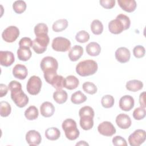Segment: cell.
<instances>
[{"mask_svg":"<svg viewBox=\"0 0 146 146\" xmlns=\"http://www.w3.org/2000/svg\"><path fill=\"white\" fill-rule=\"evenodd\" d=\"M116 123L121 129H128L131 125V120L130 117L125 113H120L116 117Z\"/></svg>","mask_w":146,"mask_h":146,"instance_id":"2e32d148","label":"cell"},{"mask_svg":"<svg viewBox=\"0 0 146 146\" xmlns=\"http://www.w3.org/2000/svg\"><path fill=\"white\" fill-rule=\"evenodd\" d=\"M145 48L141 45L136 46L133 49V55L136 58H143L145 55Z\"/></svg>","mask_w":146,"mask_h":146,"instance_id":"60d3db41","label":"cell"},{"mask_svg":"<svg viewBox=\"0 0 146 146\" xmlns=\"http://www.w3.org/2000/svg\"><path fill=\"white\" fill-rule=\"evenodd\" d=\"M80 117V125L83 129L87 131L92 129L94 126V117L88 115L82 116Z\"/></svg>","mask_w":146,"mask_h":146,"instance_id":"603a6c76","label":"cell"},{"mask_svg":"<svg viewBox=\"0 0 146 146\" xmlns=\"http://www.w3.org/2000/svg\"><path fill=\"white\" fill-rule=\"evenodd\" d=\"M130 25L131 21L129 17L123 14H120L115 19L109 22L108 29L112 34H119L124 30L128 29Z\"/></svg>","mask_w":146,"mask_h":146,"instance_id":"7a4b0ae2","label":"cell"},{"mask_svg":"<svg viewBox=\"0 0 146 146\" xmlns=\"http://www.w3.org/2000/svg\"><path fill=\"white\" fill-rule=\"evenodd\" d=\"M76 145H88V144L85 141H80L79 143L76 144Z\"/></svg>","mask_w":146,"mask_h":146,"instance_id":"7dc6e473","label":"cell"},{"mask_svg":"<svg viewBox=\"0 0 146 146\" xmlns=\"http://www.w3.org/2000/svg\"><path fill=\"white\" fill-rule=\"evenodd\" d=\"M94 111L92 108L90 106H84L81 108L79 111V115L80 117L84 115L91 116V117H94Z\"/></svg>","mask_w":146,"mask_h":146,"instance_id":"ab89813d","label":"cell"},{"mask_svg":"<svg viewBox=\"0 0 146 146\" xmlns=\"http://www.w3.org/2000/svg\"><path fill=\"white\" fill-rule=\"evenodd\" d=\"M115 100L113 97L110 95H106L103 96L101 100V104L104 108H111L114 104Z\"/></svg>","mask_w":146,"mask_h":146,"instance_id":"e575fe53","label":"cell"},{"mask_svg":"<svg viewBox=\"0 0 146 146\" xmlns=\"http://www.w3.org/2000/svg\"><path fill=\"white\" fill-rule=\"evenodd\" d=\"M15 61L13 53L9 51H0V63L5 67L10 66Z\"/></svg>","mask_w":146,"mask_h":146,"instance_id":"9a60e30c","label":"cell"},{"mask_svg":"<svg viewBox=\"0 0 146 146\" xmlns=\"http://www.w3.org/2000/svg\"><path fill=\"white\" fill-rule=\"evenodd\" d=\"M66 137L70 140H75L79 136L80 132L77 128L76 121L72 119L64 120L62 125Z\"/></svg>","mask_w":146,"mask_h":146,"instance_id":"277c9868","label":"cell"},{"mask_svg":"<svg viewBox=\"0 0 146 146\" xmlns=\"http://www.w3.org/2000/svg\"><path fill=\"white\" fill-rule=\"evenodd\" d=\"M50 39L47 34H44L36 36V38L33 41V48L36 54H42L47 49Z\"/></svg>","mask_w":146,"mask_h":146,"instance_id":"5b68a950","label":"cell"},{"mask_svg":"<svg viewBox=\"0 0 146 146\" xmlns=\"http://www.w3.org/2000/svg\"><path fill=\"white\" fill-rule=\"evenodd\" d=\"M19 35V30L14 26L7 27L3 30L2 34V39L7 43L14 42Z\"/></svg>","mask_w":146,"mask_h":146,"instance_id":"30bf717a","label":"cell"},{"mask_svg":"<svg viewBox=\"0 0 146 146\" xmlns=\"http://www.w3.org/2000/svg\"><path fill=\"white\" fill-rule=\"evenodd\" d=\"M41 115L45 117L52 116L55 112V107L54 105L49 102H43L40 107Z\"/></svg>","mask_w":146,"mask_h":146,"instance_id":"ac0fdd59","label":"cell"},{"mask_svg":"<svg viewBox=\"0 0 146 146\" xmlns=\"http://www.w3.org/2000/svg\"><path fill=\"white\" fill-rule=\"evenodd\" d=\"M79 84V79L74 75L67 76L64 78L63 87L68 90H74L75 89Z\"/></svg>","mask_w":146,"mask_h":146,"instance_id":"44dd1931","label":"cell"},{"mask_svg":"<svg viewBox=\"0 0 146 146\" xmlns=\"http://www.w3.org/2000/svg\"><path fill=\"white\" fill-rule=\"evenodd\" d=\"M146 111L145 108L138 107L136 108L133 112V117L135 120H140L144 119L145 116Z\"/></svg>","mask_w":146,"mask_h":146,"instance_id":"f35d334b","label":"cell"},{"mask_svg":"<svg viewBox=\"0 0 146 146\" xmlns=\"http://www.w3.org/2000/svg\"><path fill=\"white\" fill-rule=\"evenodd\" d=\"M145 131L143 129H138L129 136L128 142L131 146H139L145 141Z\"/></svg>","mask_w":146,"mask_h":146,"instance_id":"ba28073f","label":"cell"},{"mask_svg":"<svg viewBox=\"0 0 146 146\" xmlns=\"http://www.w3.org/2000/svg\"><path fill=\"white\" fill-rule=\"evenodd\" d=\"M71 42L70 40L63 37L55 38L52 42V48L56 51L66 52L70 50Z\"/></svg>","mask_w":146,"mask_h":146,"instance_id":"52a82bcc","label":"cell"},{"mask_svg":"<svg viewBox=\"0 0 146 146\" xmlns=\"http://www.w3.org/2000/svg\"><path fill=\"white\" fill-rule=\"evenodd\" d=\"M68 95L66 91L63 90H56L53 94V99L58 104H63L67 100Z\"/></svg>","mask_w":146,"mask_h":146,"instance_id":"484cf974","label":"cell"},{"mask_svg":"<svg viewBox=\"0 0 146 146\" xmlns=\"http://www.w3.org/2000/svg\"><path fill=\"white\" fill-rule=\"evenodd\" d=\"M26 140L29 145H38L42 141V137L38 131L30 130L26 134Z\"/></svg>","mask_w":146,"mask_h":146,"instance_id":"5bb4252c","label":"cell"},{"mask_svg":"<svg viewBox=\"0 0 146 146\" xmlns=\"http://www.w3.org/2000/svg\"><path fill=\"white\" fill-rule=\"evenodd\" d=\"M87 100V96L80 91H78L72 94L71 101L75 104H79L84 103Z\"/></svg>","mask_w":146,"mask_h":146,"instance_id":"83f0119b","label":"cell"},{"mask_svg":"<svg viewBox=\"0 0 146 146\" xmlns=\"http://www.w3.org/2000/svg\"><path fill=\"white\" fill-rule=\"evenodd\" d=\"M19 47L30 48L33 46V41L30 38L23 37L20 39L19 42Z\"/></svg>","mask_w":146,"mask_h":146,"instance_id":"7bdbcfd3","label":"cell"},{"mask_svg":"<svg viewBox=\"0 0 146 146\" xmlns=\"http://www.w3.org/2000/svg\"><path fill=\"white\" fill-rule=\"evenodd\" d=\"M64 78L62 75H58L56 74L51 79L50 82V84L54 88H55L56 90H62L64 84Z\"/></svg>","mask_w":146,"mask_h":146,"instance_id":"4dcf8cb0","label":"cell"},{"mask_svg":"<svg viewBox=\"0 0 146 146\" xmlns=\"http://www.w3.org/2000/svg\"><path fill=\"white\" fill-rule=\"evenodd\" d=\"M116 59L121 63L128 62L131 57V52L129 50L124 47L118 48L115 53Z\"/></svg>","mask_w":146,"mask_h":146,"instance_id":"4fadbf2b","label":"cell"},{"mask_svg":"<svg viewBox=\"0 0 146 146\" xmlns=\"http://www.w3.org/2000/svg\"><path fill=\"white\" fill-rule=\"evenodd\" d=\"M40 66L43 72L56 71L58 68V63L55 58L48 56L42 59Z\"/></svg>","mask_w":146,"mask_h":146,"instance_id":"9c48e42d","label":"cell"},{"mask_svg":"<svg viewBox=\"0 0 146 146\" xmlns=\"http://www.w3.org/2000/svg\"><path fill=\"white\" fill-rule=\"evenodd\" d=\"M11 111V108L10 104L5 101H2L0 103V115L2 117L8 116Z\"/></svg>","mask_w":146,"mask_h":146,"instance_id":"d6a6232c","label":"cell"},{"mask_svg":"<svg viewBox=\"0 0 146 146\" xmlns=\"http://www.w3.org/2000/svg\"><path fill=\"white\" fill-rule=\"evenodd\" d=\"M13 74L15 78L23 80L26 79L27 76V69L25 65L21 64H16L13 69Z\"/></svg>","mask_w":146,"mask_h":146,"instance_id":"e0dca14e","label":"cell"},{"mask_svg":"<svg viewBox=\"0 0 146 146\" xmlns=\"http://www.w3.org/2000/svg\"><path fill=\"white\" fill-rule=\"evenodd\" d=\"M117 3L123 10L128 13L134 11L137 6L136 2L135 0H118Z\"/></svg>","mask_w":146,"mask_h":146,"instance_id":"d6986e66","label":"cell"},{"mask_svg":"<svg viewBox=\"0 0 146 146\" xmlns=\"http://www.w3.org/2000/svg\"><path fill=\"white\" fill-rule=\"evenodd\" d=\"M91 30L93 34L100 35L103 31V25L99 20L95 19L91 24Z\"/></svg>","mask_w":146,"mask_h":146,"instance_id":"1f68e13d","label":"cell"},{"mask_svg":"<svg viewBox=\"0 0 146 146\" xmlns=\"http://www.w3.org/2000/svg\"><path fill=\"white\" fill-rule=\"evenodd\" d=\"M8 87L11 91V98L15 105L19 108L25 107L29 103V98L22 90L21 84L16 80H12Z\"/></svg>","mask_w":146,"mask_h":146,"instance_id":"6da1fadb","label":"cell"},{"mask_svg":"<svg viewBox=\"0 0 146 146\" xmlns=\"http://www.w3.org/2000/svg\"><path fill=\"white\" fill-rule=\"evenodd\" d=\"M100 134L105 136H111L116 133V129L110 121H105L100 123L98 127Z\"/></svg>","mask_w":146,"mask_h":146,"instance_id":"8fae6325","label":"cell"},{"mask_svg":"<svg viewBox=\"0 0 146 146\" xmlns=\"http://www.w3.org/2000/svg\"><path fill=\"white\" fill-rule=\"evenodd\" d=\"M83 89L84 92L88 94L93 95L97 92V87L92 82H86L83 84Z\"/></svg>","mask_w":146,"mask_h":146,"instance_id":"d590c367","label":"cell"},{"mask_svg":"<svg viewBox=\"0 0 146 146\" xmlns=\"http://www.w3.org/2000/svg\"><path fill=\"white\" fill-rule=\"evenodd\" d=\"M86 50L87 53L92 56H98L101 52L100 46L95 42H92L88 43L86 47Z\"/></svg>","mask_w":146,"mask_h":146,"instance_id":"7402d4cb","label":"cell"},{"mask_svg":"<svg viewBox=\"0 0 146 146\" xmlns=\"http://www.w3.org/2000/svg\"><path fill=\"white\" fill-rule=\"evenodd\" d=\"M83 54V48L79 45L73 46L68 52V57L71 61L76 62L81 58Z\"/></svg>","mask_w":146,"mask_h":146,"instance_id":"ffe728a7","label":"cell"},{"mask_svg":"<svg viewBox=\"0 0 146 146\" xmlns=\"http://www.w3.org/2000/svg\"><path fill=\"white\" fill-rule=\"evenodd\" d=\"M39 115L37 108L34 106H31L25 111V116L27 120H33L36 119Z\"/></svg>","mask_w":146,"mask_h":146,"instance_id":"f546056e","label":"cell"},{"mask_svg":"<svg viewBox=\"0 0 146 146\" xmlns=\"http://www.w3.org/2000/svg\"><path fill=\"white\" fill-rule=\"evenodd\" d=\"M145 92H143L140 94L139 96V103L141 107L145 108Z\"/></svg>","mask_w":146,"mask_h":146,"instance_id":"bcb514c9","label":"cell"},{"mask_svg":"<svg viewBox=\"0 0 146 146\" xmlns=\"http://www.w3.org/2000/svg\"><path fill=\"white\" fill-rule=\"evenodd\" d=\"M60 136V132L56 127L48 128L45 131V136L50 140H56L59 138Z\"/></svg>","mask_w":146,"mask_h":146,"instance_id":"4316f807","label":"cell"},{"mask_svg":"<svg viewBox=\"0 0 146 146\" xmlns=\"http://www.w3.org/2000/svg\"><path fill=\"white\" fill-rule=\"evenodd\" d=\"M125 87L129 91L137 92L143 88V83L140 80L133 79L128 81L126 83Z\"/></svg>","mask_w":146,"mask_h":146,"instance_id":"d4e9b609","label":"cell"},{"mask_svg":"<svg viewBox=\"0 0 146 146\" xmlns=\"http://www.w3.org/2000/svg\"><path fill=\"white\" fill-rule=\"evenodd\" d=\"M26 3L25 1L19 0L15 1L13 4V9L17 14L23 13L26 9Z\"/></svg>","mask_w":146,"mask_h":146,"instance_id":"836d02e7","label":"cell"},{"mask_svg":"<svg viewBox=\"0 0 146 146\" xmlns=\"http://www.w3.org/2000/svg\"><path fill=\"white\" fill-rule=\"evenodd\" d=\"M100 5L105 9H110L114 7L115 5V0H100L99 1Z\"/></svg>","mask_w":146,"mask_h":146,"instance_id":"ee69618b","label":"cell"},{"mask_svg":"<svg viewBox=\"0 0 146 146\" xmlns=\"http://www.w3.org/2000/svg\"><path fill=\"white\" fill-rule=\"evenodd\" d=\"M119 105L121 110L124 111H129L134 107V99L130 95H124L120 99Z\"/></svg>","mask_w":146,"mask_h":146,"instance_id":"7c38bea8","label":"cell"},{"mask_svg":"<svg viewBox=\"0 0 146 146\" xmlns=\"http://www.w3.org/2000/svg\"><path fill=\"white\" fill-rule=\"evenodd\" d=\"M9 87L4 84H0V97L2 98L5 96L8 92Z\"/></svg>","mask_w":146,"mask_h":146,"instance_id":"f6af8a7d","label":"cell"},{"mask_svg":"<svg viewBox=\"0 0 146 146\" xmlns=\"http://www.w3.org/2000/svg\"><path fill=\"white\" fill-rule=\"evenodd\" d=\"M75 39L79 43H86L90 39V35L86 31L82 30L76 34Z\"/></svg>","mask_w":146,"mask_h":146,"instance_id":"74e56055","label":"cell"},{"mask_svg":"<svg viewBox=\"0 0 146 146\" xmlns=\"http://www.w3.org/2000/svg\"><path fill=\"white\" fill-rule=\"evenodd\" d=\"M42 85L40 78L38 76L33 75L29 78L26 85V89L30 95H36L39 93Z\"/></svg>","mask_w":146,"mask_h":146,"instance_id":"8992f818","label":"cell"},{"mask_svg":"<svg viewBox=\"0 0 146 146\" xmlns=\"http://www.w3.org/2000/svg\"><path fill=\"white\" fill-rule=\"evenodd\" d=\"M34 33L36 36L41 34H47L48 29L47 25L43 23H40L37 24L34 27Z\"/></svg>","mask_w":146,"mask_h":146,"instance_id":"8d00e7d4","label":"cell"},{"mask_svg":"<svg viewBox=\"0 0 146 146\" xmlns=\"http://www.w3.org/2000/svg\"><path fill=\"white\" fill-rule=\"evenodd\" d=\"M32 53L29 47H19L17 50L18 59L22 61H27L31 57Z\"/></svg>","mask_w":146,"mask_h":146,"instance_id":"cb8c5ba5","label":"cell"},{"mask_svg":"<svg viewBox=\"0 0 146 146\" xmlns=\"http://www.w3.org/2000/svg\"><path fill=\"white\" fill-rule=\"evenodd\" d=\"M112 143L115 146L127 145V143L125 139L120 136H116L112 139Z\"/></svg>","mask_w":146,"mask_h":146,"instance_id":"b9f144b4","label":"cell"},{"mask_svg":"<svg viewBox=\"0 0 146 146\" xmlns=\"http://www.w3.org/2000/svg\"><path fill=\"white\" fill-rule=\"evenodd\" d=\"M68 26V21L66 19H60L56 21L52 25V28L55 32H60Z\"/></svg>","mask_w":146,"mask_h":146,"instance_id":"f1b7e54d","label":"cell"},{"mask_svg":"<svg viewBox=\"0 0 146 146\" xmlns=\"http://www.w3.org/2000/svg\"><path fill=\"white\" fill-rule=\"evenodd\" d=\"M98 64L93 60H84L80 62L76 66V72L81 76L94 75L98 70Z\"/></svg>","mask_w":146,"mask_h":146,"instance_id":"3957f363","label":"cell"}]
</instances>
